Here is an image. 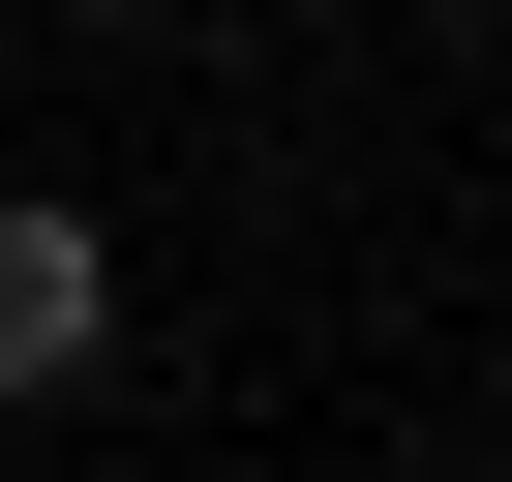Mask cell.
I'll use <instances>...</instances> for the list:
<instances>
[{
	"label": "cell",
	"mask_w": 512,
	"mask_h": 482,
	"mask_svg": "<svg viewBox=\"0 0 512 482\" xmlns=\"http://www.w3.org/2000/svg\"><path fill=\"white\" fill-rule=\"evenodd\" d=\"M121 362V211L91 181H0V422H61Z\"/></svg>",
	"instance_id": "6da1fadb"
},
{
	"label": "cell",
	"mask_w": 512,
	"mask_h": 482,
	"mask_svg": "<svg viewBox=\"0 0 512 482\" xmlns=\"http://www.w3.org/2000/svg\"><path fill=\"white\" fill-rule=\"evenodd\" d=\"M61 31H211V0H61Z\"/></svg>",
	"instance_id": "7a4b0ae2"
}]
</instances>
